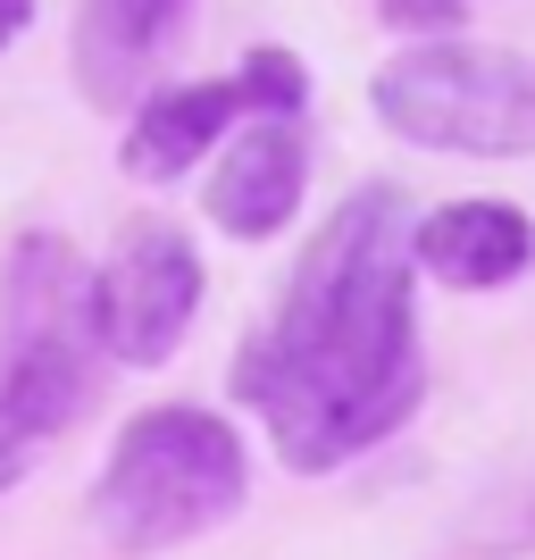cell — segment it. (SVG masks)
Wrapping results in <instances>:
<instances>
[{
	"instance_id": "10",
	"label": "cell",
	"mask_w": 535,
	"mask_h": 560,
	"mask_svg": "<svg viewBox=\"0 0 535 560\" xmlns=\"http://www.w3.org/2000/svg\"><path fill=\"white\" fill-rule=\"evenodd\" d=\"M234 84H243V109H259V117H302V101H310V75L293 50H252Z\"/></svg>"
},
{
	"instance_id": "12",
	"label": "cell",
	"mask_w": 535,
	"mask_h": 560,
	"mask_svg": "<svg viewBox=\"0 0 535 560\" xmlns=\"http://www.w3.org/2000/svg\"><path fill=\"white\" fill-rule=\"evenodd\" d=\"M385 25H419V34H443V25H461V0H376Z\"/></svg>"
},
{
	"instance_id": "4",
	"label": "cell",
	"mask_w": 535,
	"mask_h": 560,
	"mask_svg": "<svg viewBox=\"0 0 535 560\" xmlns=\"http://www.w3.org/2000/svg\"><path fill=\"white\" fill-rule=\"evenodd\" d=\"M385 135L468 160H535V68L493 43H419L369 84Z\"/></svg>"
},
{
	"instance_id": "13",
	"label": "cell",
	"mask_w": 535,
	"mask_h": 560,
	"mask_svg": "<svg viewBox=\"0 0 535 560\" xmlns=\"http://www.w3.org/2000/svg\"><path fill=\"white\" fill-rule=\"evenodd\" d=\"M25 25H34V0H0V50H9V43H18V34H25Z\"/></svg>"
},
{
	"instance_id": "1",
	"label": "cell",
	"mask_w": 535,
	"mask_h": 560,
	"mask_svg": "<svg viewBox=\"0 0 535 560\" xmlns=\"http://www.w3.org/2000/svg\"><path fill=\"white\" fill-rule=\"evenodd\" d=\"M427 394L419 302H410V218L394 185H360L310 234L268 327L234 360V401L277 435L284 468H344L385 444Z\"/></svg>"
},
{
	"instance_id": "3",
	"label": "cell",
	"mask_w": 535,
	"mask_h": 560,
	"mask_svg": "<svg viewBox=\"0 0 535 560\" xmlns=\"http://www.w3.org/2000/svg\"><path fill=\"white\" fill-rule=\"evenodd\" d=\"M93 277L75 268L68 243H18L9 259V360H0V493L43 460L68 419L93 401Z\"/></svg>"
},
{
	"instance_id": "6",
	"label": "cell",
	"mask_w": 535,
	"mask_h": 560,
	"mask_svg": "<svg viewBox=\"0 0 535 560\" xmlns=\"http://www.w3.org/2000/svg\"><path fill=\"white\" fill-rule=\"evenodd\" d=\"M302 192H310V151H302V135H293V117H259L252 135L218 160L210 218L234 243H268L277 226H293Z\"/></svg>"
},
{
	"instance_id": "7",
	"label": "cell",
	"mask_w": 535,
	"mask_h": 560,
	"mask_svg": "<svg viewBox=\"0 0 535 560\" xmlns=\"http://www.w3.org/2000/svg\"><path fill=\"white\" fill-rule=\"evenodd\" d=\"M410 259L461 293H493L535 268V218L511 201H443L410 226Z\"/></svg>"
},
{
	"instance_id": "11",
	"label": "cell",
	"mask_w": 535,
	"mask_h": 560,
	"mask_svg": "<svg viewBox=\"0 0 535 560\" xmlns=\"http://www.w3.org/2000/svg\"><path fill=\"white\" fill-rule=\"evenodd\" d=\"M468 536L486 544V552H535V477L493 486V493H486V518H477Z\"/></svg>"
},
{
	"instance_id": "8",
	"label": "cell",
	"mask_w": 535,
	"mask_h": 560,
	"mask_svg": "<svg viewBox=\"0 0 535 560\" xmlns=\"http://www.w3.org/2000/svg\"><path fill=\"white\" fill-rule=\"evenodd\" d=\"M193 0H84L75 9V84L101 109H126L142 75L160 68L167 34L185 25Z\"/></svg>"
},
{
	"instance_id": "5",
	"label": "cell",
	"mask_w": 535,
	"mask_h": 560,
	"mask_svg": "<svg viewBox=\"0 0 535 560\" xmlns=\"http://www.w3.org/2000/svg\"><path fill=\"white\" fill-rule=\"evenodd\" d=\"M93 318H101L109 360L160 369L201 318V252L176 226H135L109 252V268L93 277Z\"/></svg>"
},
{
	"instance_id": "2",
	"label": "cell",
	"mask_w": 535,
	"mask_h": 560,
	"mask_svg": "<svg viewBox=\"0 0 535 560\" xmlns=\"http://www.w3.org/2000/svg\"><path fill=\"white\" fill-rule=\"evenodd\" d=\"M243 493H252L243 435L201 401H160L109 444V468L93 486V527L109 552L151 560L226 527L243 511Z\"/></svg>"
},
{
	"instance_id": "9",
	"label": "cell",
	"mask_w": 535,
	"mask_h": 560,
	"mask_svg": "<svg viewBox=\"0 0 535 560\" xmlns=\"http://www.w3.org/2000/svg\"><path fill=\"white\" fill-rule=\"evenodd\" d=\"M234 117H243V84H234V75L226 84H167V93H151L135 109V126H126V176L176 185Z\"/></svg>"
}]
</instances>
